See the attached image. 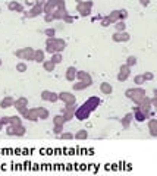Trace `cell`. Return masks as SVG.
Segmentation results:
<instances>
[{"label":"cell","mask_w":157,"mask_h":176,"mask_svg":"<svg viewBox=\"0 0 157 176\" xmlns=\"http://www.w3.org/2000/svg\"><path fill=\"white\" fill-rule=\"evenodd\" d=\"M18 69H19V72H24L25 71V65H18Z\"/></svg>","instance_id":"2"},{"label":"cell","mask_w":157,"mask_h":176,"mask_svg":"<svg viewBox=\"0 0 157 176\" xmlns=\"http://www.w3.org/2000/svg\"><path fill=\"white\" fill-rule=\"evenodd\" d=\"M12 103H13V100H12V99H6V100L1 101V107H9Z\"/></svg>","instance_id":"1"}]
</instances>
